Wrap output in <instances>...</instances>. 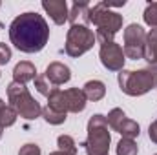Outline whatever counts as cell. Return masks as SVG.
Listing matches in <instances>:
<instances>
[{
    "instance_id": "cell-1",
    "label": "cell",
    "mask_w": 157,
    "mask_h": 155,
    "mask_svg": "<svg viewBox=\"0 0 157 155\" xmlns=\"http://www.w3.org/2000/svg\"><path fill=\"white\" fill-rule=\"evenodd\" d=\"M9 40L22 53H39L49 40V26L42 15L26 11L9 24Z\"/></svg>"
},
{
    "instance_id": "cell-2",
    "label": "cell",
    "mask_w": 157,
    "mask_h": 155,
    "mask_svg": "<svg viewBox=\"0 0 157 155\" xmlns=\"http://www.w3.org/2000/svg\"><path fill=\"white\" fill-rule=\"evenodd\" d=\"M88 18H90V24H93L97 28L95 37L101 40V44L112 42L113 37L119 33V29L122 28V15L106 7L104 2H97L95 6H90Z\"/></svg>"
},
{
    "instance_id": "cell-3",
    "label": "cell",
    "mask_w": 157,
    "mask_h": 155,
    "mask_svg": "<svg viewBox=\"0 0 157 155\" xmlns=\"http://www.w3.org/2000/svg\"><path fill=\"white\" fill-rule=\"evenodd\" d=\"M117 80L122 93H126L130 97H141V95L148 93L150 89L157 88V68L148 66V68L137 70V71L122 70L119 73Z\"/></svg>"
},
{
    "instance_id": "cell-4",
    "label": "cell",
    "mask_w": 157,
    "mask_h": 155,
    "mask_svg": "<svg viewBox=\"0 0 157 155\" xmlns=\"http://www.w3.org/2000/svg\"><path fill=\"white\" fill-rule=\"evenodd\" d=\"M106 117L97 113L88 120V137L80 146L86 150V155H110V142L112 135L108 130Z\"/></svg>"
},
{
    "instance_id": "cell-5",
    "label": "cell",
    "mask_w": 157,
    "mask_h": 155,
    "mask_svg": "<svg viewBox=\"0 0 157 155\" xmlns=\"http://www.w3.org/2000/svg\"><path fill=\"white\" fill-rule=\"evenodd\" d=\"M7 99L11 102V108L26 120H35L42 117V108L40 104L31 97V93L28 91L26 84H18V82H11L7 86Z\"/></svg>"
},
{
    "instance_id": "cell-6",
    "label": "cell",
    "mask_w": 157,
    "mask_h": 155,
    "mask_svg": "<svg viewBox=\"0 0 157 155\" xmlns=\"http://www.w3.org/2000/svg\"><path fill=\"white\" fill-rule=\"evenodd\" d=\"M95 33L88 28V26H80V24H75L68 29V35H66V53L73 59H77L80 55H84L86 51H90L95 44Z\"/></svg>"
},
{
    "instance_id": "cell-7",
    "label": "cell",
    "mask_w": 157,
    "mask_h": 155,
    "mask_svg": "<svg viewBox=\"0 0 157 155\" xmlns=\"http://www.w3.org/2000/svg\"><path fill=\"white\" fill-rule=\"evenodd\" d=\"M144 46H146V31L139 24H130L124 29V57L132 60L144 59Z\"/></svg>"
},
{
    "instance_id": "cell-8",
    "label": "cell",
    "mask_w": 157,
    "mask_h": 155,
    "mask_svg": "<svg viewBox=\"0 0 157 155\" xmlns=\"http://www.w3.org/2000/svg\"><path fill=\"white\" fill-rule=\"evenodd\" d=\"M106 120H108V126H110L112 130H115L117 133H121L124 139H135V137H139V133H141V126H139L135 120L128 119L126 113H124L121 108H113V110L108 113Z\"/></svg>"
},
{
    "instance_id": "cell-9",
    "label": "cell",
    "mask_w": 157,
    "mask_h": 155,
    "mask_svg": "<svg viewBox=\"0 0 157 155\" xmlns=\"http://www.w3.org/2000/svg\"><path fill=\"white\" fill-rule=\"evenodd\" d=\"M99 59L102 62V66L108 71H122L124 70V51L115 40L112 42H104L101 44V51H99Z\"/></svg>"
},
{
    "instance_id": "cell-10",
    "label": "cell",
    "mask_w": 157,
    "mask_h": 155,
    "mask_svg": "<svg viewBox=\"0 0 157 155\" xmlns=\"http://www.w3.org/2000/svg\"><path fill=\"white\" fill-rule=\"evenodd\" d=\"M42 9L51 17V20L57 26H62L68 20V17H70V9H68L66 0H44L42 2Z\"/></svg>"
},
{
    "instance_id": "cell-11",
    "label": "cell",
    "mask_w": 157,
    "mask_h": 155,
    "mask_svg": "<svg viewBox=\"0 0 157 155\" xmlns=\"http://www.w3.org/2000/svg\"><path fill=\"white\" fill-rule=\"evenodd\" d=\"M46 78L49 80L51 86H60V84H66L70 78H71V71L66 64L62 62H51L48 68H46Z\"/></svg>"
},
{
    "instance_id": "cell-12",
    "label": "cell",
    "mask_w": 157,
    "mask_h": 155,
    "mask_svg": "<svg viewBox=\"0 0 157 155\" xmlns=\"http://www.w3.org/2000/svg\"><path fill=\"white\" fill-rule=\"evenodd\" d=\"M64 99H66V106H68V113H80L86 108V95L82 89L78 88H70L64 89Z\"/></svg>"
},
{
    "instance_id": "cell-13",
    "label": "cell",
    "mask_w": 157,
    "mask_h": 155,
    "mask_svg": "<svg viewBox=\"0 0 157 155\" xmlns=\"http://www.w3.org/2000/svg\"><path fill=\"white\" fill-rule=\"evenodd\" d=\"M37 78V68L24 60V62H18L13 70V82H18V84H26L29 80H35Z\"/></svg>"
},
{
    "instance_id": "cell-14",
    "label": "cell",
    "mask_w": 157,
    "mask_h": 155,
    "mask_svg": "<svg viewBox=\"0 0 157 155\" xmlns=\"http://www.w3.org/2000/svg\"><path fill=\"white\" fill-rule=\"evenodd\" d=\"M88 17H90V4L88 2H73V6L70 9V17H68L71 26H75V24H80V26L90 24Z\"/></svg>"
},
{
    "instance_id": "cell-15",
    "label": "cell",
    "mask_w": 157,
    "mask_h": 155,
    "mask_svg": "<svg viewBox=\"0 0 157 155\" xmlns=\"http://www.w3.org/2000/svg\"><path fill=\"white\" fill-rule=\"evenodd\" d=\"M82 91H84V95H86L88 100L97 102V100H101V99L106 95V86H104L102 80H88V82L84 84Z\"/></svg>"
},
{
    "instance_id": "cell-16",
    "label": "cell",
    "mask_w": 157,
    "mask_h": 155,
    "mask_svg": "<svg viewBox=\"0 0 157 155\" xmlns=\"http://www.w3.org/2000/svg\"><path fill=\"white\" fill-rule=\"evenodd\" d=\"M144 59L150 66L157 68V28L146 33V46H144Z\"/></svg>"
},
{
    "instance_id": "cell-17",
    "label": "cell",
    "mask_w": 157,
    "mask_h": 155,
    "mask_svg": "<svg viewBox=\"0 0 157 155\" xmlns=\"http://www.w3.org/2000/svg\"><path fill=\"white\" fill-rule=\"evenodd\" d=\"M48 108L68 115V106H66V99H64V91L62 89H59V88L51 89V93L48 95Z\"/></svg>"
},
{
    "instance_id": "cell-18",
    "label": "cell",
    "mask_w": 157,
    "mask_h": 155,
    "mask_svg": "<svg viewBox=\"0 0 157 155\" xmlns=\"http://www.w3.org/2000/svg\"><path fill=\"white\" fill-rule=\"evenodd\" d=\"M139 153V146L135 144L133 139H121L117 144V155H137Z\"/></svg>"
},
{
    "instance_id": "cell-19",
    "label": "cell",
    "mask_w": 157,
    "mask_h": 155,
    "mask_svg": "<svg viewBox=\"0 0 157 155\" xmlns=\"http://www.w3.org/2000/svg\"><path fill=\"white\" fill-rule=\"evenodd\" d=\"M42 117H44V120L46 122H49V124H53V126H59V124H62V122H66V113H59V112H55V110H51V108H42Z\"/></svg>"
},
{
    "instance_id": "cell-20",
    "label": "cell",
    "mask_w": 157,
    "mask_h": 155,
    "mask_svg": "<svg viewBox=\"0 0 157 155\" xmlns=\"http://www.w3.org/2000/svg\"><path fill=\"white\" fill-rule=\"evenodd\" d=\"M57 144H59V150L64 152V153H70V155H77V144L73 141V137L70 135H60L57 139Z\"/></svg>"
},
{
    "instance_id": "cell-21",
    "label": "cell",
    "mask_w": 157,
    "mask_h": 155,
    "mask_svg": "<svg viewBox=\"0 0 157 155\" xmlns=\"http://www.w3.org/2000/svg\"><path fill=\"white\" fill-rule=\"evenodd\" d=\"M17 117L18 113L11 108V106H4L0 110V126L2 128H7V126H13L17 122Z\"/></svg>"
},
{
    "instance_id": "cell-22",
    "label": "cell",
    "mask_w": 157,
    "mask_h": 155,
    "mask_svg": "<svg viewBox=\"0 0 157 155\" xmlns=\"http://www.w3.org/2000/svg\"><path fill=\"white\" fill-rule=\"evenodd\" d=\"M143 18H144V22L150 26V28H157V2H150L148 6H146V9H144V13H143Z\"/></svg>"
},
{
    "instance_id": "cell-23",
    "label": "cell",
    "mask_w": 157,
    "mask_h": 155,
    "mask_svg": "<svg viewBox=\"0 0 157 155\" xmlns=\"http://www.w3.org/2000/svg\"><path fill=\"white\" fill-rule=\"evenodd\" d=\"M35 88H37V91H39L40 95H44V97H48L49 93H51V84H49V80L46 78V75H37L35 78Z\"/></svg>"
},
{
    "instance_id": "cell-24",
    "label": "cell",
    "mask_w": 157,
    "mask_h": 155,
    "mask_svg": "<svg viewBox=\"0 0 157 155\" xmlns=\"http://www.w3.org/2000/svg\"><path fill=\"white\" fill-rule=\"evenodd\" d=\"M11 60V47L4 42H0V66H6Z\"/></svg>"
},
{
    "instance_id": "cell-25",
    "label": "cell",
    "mask_w": 157,
    "mask_h": 155,
    "mask_svg": "<svg viewBox=\"0 0 157 155\" xmlns=\"http://www.w3.org/2000/svg\"><path fill=\"white\" fill-rule=\"evenodd\" d=\"M18 155H40V146L33 144V142H29V144H24V146L20 148Z\"/></svg>"
},
{
    "instance_id": "cell-26",
    "label": "cell",
    "mask_w": 157,
    "mask_h": 155,
    "mask_svg": "<svg viewBox=\"0 0 157 155\" xmlns=\"http://www.w3.org/2000/svg\"><path fill=\"white\" fill-rule=\"evenodd\" d=\"M148 135H150V141L157 144V120H154L148 128Z\"/></svg>"
},
{
    "instance_id": "cell-27",
    "label": "cell",
    "mask_w": 157,
    "mask_h": 155,
    "mask_svg": "<svg viewBox=\"0 0 157 155\" xmlns=\"http://www.w3.org/2000/svg\"><path fill=\"white\" fill-rule=\"evenodd\" d=\"M49 155H70V153H64V152H60V150H59V152H51Z\"/></svg>"
},
{
    "instance_id": "cell-28",
    "label": "cell",
    "mask_w": 157,
    "mask_h": 155,
    "mask_svg": "<svg viewBox=\"0 0 157 155\" xmlns=\"http://www.w3.org/2000/svg\"><path fill=\"white\" fill-rule=\"evenodd\" d=\"M4 106H6V102H4V100H2V99H0V110H2V108H4Z\"/></svg>"
},
{
    "instance_id": "cell-29",
    "label": "cell",
    "mask_w": 157,
    "mask_h": 155,
    "mask_svg": "<svg viewBox=\"0 0 157 155\" xmlns=\"http://www.w3.org/2000/svg\"><path fill=\"white\" fill-rule=\"evenodd\" d=\"M2 133H4V128L0 126V139H2Z\"/></svg>"
},
{
    "instance_id": "cell-30",
    "label": "cell",
    "mask_w": 157,
    "mask_h": 155,
    "mask_svg": "<svg viewBox=\"0 0 157 155\" xmlns=\"http://www.w3.org/2000/svg\"><path fill=\"white\" fill-rule=\"evenodd\" d=\"M0 6H2V4H0Z\"/></svg>"
},
{
    "instance_id": "cell-31",
    "label": "cell",
    "mask_w": 157,
    "mask_h": 155,
    "mask_svg": "<svg viewBox=\"0 0 157 155\" xmlns=\"http://www.w3.org/2000/svg\"><path fill=\"white\" fill-rule=\"evenodd\" d=\"M155 155H157V153H155Z\"/></svg>"
}]
</instances>
